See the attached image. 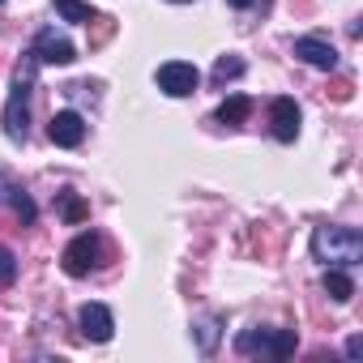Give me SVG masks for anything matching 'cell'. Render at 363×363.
Instances as JSON below:
<instances>
[{
    "label": "cell",
    "instance_id": "obj_1",
    "mask_svg": "<svg viewBox=\"0 0 363 363\" xmlns=\"http://www.w3.org/2000/svg\"><path fill=\"white\" fill-rule=\"evenodd\" d=\"M35 73H39V60L26 52V60H22V69H18V77H13V94H9V103H5V133H9V141H26V133H30V94H35Z\"/></svg>",
    "mask_w": 363,
    "mask_h": 363
},
{
    "label": "cell",
    "instance_id": "obj_2",
    "mask_svg": "<svg viewBox=\"0 0 363 363\" xmlns=\"http://www.w3.org/2000/svg\"><path fill=\"white\" fill-rule=\"evenodd\" d=\"M312 252L325 265H359L363 261V235L354 227H316Z\"/></svg>",
    "mask_w": 363,
    "mask_h": 363
},
{
    "label": "cell",
    "instance_id": "obj_3",
    "mask_svg": "<svg viewBox=\"0 0 363 363\" xmlns=\"http://www.w3.org/2000/svg\"><path fill=\"white\" fill-rule=\"evenodd\" d=\"M295 346H299L295 329H244L235 337V350L240 354H274V359H286Z\"/></svg>",
    "mask_w": 363,
    "mask_h": 363
},
{
    "label": "cell",
    "instance_id": "obj_4",
    "mask_svg": "<svg viewBox=\"0 0 363 363\" xmlns=\"http://www.w3.org/2000/svg\"><path fill=\"white\" fill-rule=\"evenodd\" d=\"M99 252H103V240L94 235V231H86V235H77L69 248H65V274H73V278H86L94 265H99Z\"/></svg>",
    "mask_w": 363,
    "mask_h": 363
},
{
    "label": "cell",
    "instance_id": "obj_5",
    "mask_svg": "<svg viewBox=\"0 0 363 363\" xmlns=\"http://www.w3.org/2000/svg\"><path fill=\"white\" fill-rule=\"evenodd\" d=\"M197 86H201V73H197L189 60H167V65L158 69V90L171 94V99H184V94H193Z\"/></svg>",
    "mask_w": 363,
    "mask_h": 363
},
{
    "label": "cell",
    "instance_id": "obj_6",
    "mask_svg": "<svg viewBox=\"0 0 363 363\" xmlns=\"http://www.w3.org/2000/svg\"><path fill=\"white\" fill-rule=\"evenodd\" d=\"M30 56H35L39 65H73V60H77L73 43H69V39H60L56 30H39V35H35Z\"/></svg>",
    "mask_w": 363,
    "mask_h": 363
},
{
    "label": "cell",
    "instance_id": "obj_7",
    "mask_svg": "<svg viewBox=\"0 0 363 363\" xmlns=\"http://www.w3.org/2000/svg\"><path fill=\"white\" fill-rule=\"evenodd\" d=\"M48 137H52L56 145H65V150H77V145L86 141V120H82L77 111H56L52 124H48Z\"/></svg>",
    "mask_w": 363,
    "mask_h": 363
},
{
    "label": "cell",
    "instance_id": "obj_8",
    "mask_svg": "<svg viewBox=\"0 0 363 363\" xmlns=\"http://www.w3.org/2000/svg\"><path fill=\"white\" fill-rule=\"evenodd\" d=\"M269 124H274V137L278 141H295L299 137V107H295V99H274L269 103Z\"/></svg>",
    "mask_w": 363,
    "mask_h": 363
},
{
    "label": "cell",
    "instance_id": "obj_9",
    "mask_svg": "<svg viewBox=\"0 0 363 363\" xmlns=\"http://www.w3.org/2000/svg\"><path fill=\"white\" fill-rule=\"evenodd\" d=\"M77 325H82V333H86L90 342H107V337H111V329H116V316H111L103 303H82Z\"/></svg>",
    "mask_w": 363,
    "mask_h": 363
},
{
    "label": "cell",
    "instance_id": "obj_10",
    "mask_svg": "<svg viewBox=\"0 0 363 363\" xmlns=\"http://www.w3.org/2000/svg\"><path fill=\"white\" fill-rule=\"evenodd\" d=\"M295 56L312 69H337V52L325 39H295Z\"/></svg>",
    "mask_w": 363,
    "mask_h": 363
},
{
    "label": "cell",
    "instance_id": "obj_11",
    "mask_svg": "<svg viewBox=\"0 0 363 363\" xmlns=\"http://www.w3.org/2000/svg\"><path fill=\"white\" fill-rule=\"evenodd\" d=\"M248 111H252V99H248V94H231V99L218 107V124H244Z\"/></svg>",
    "mask_w": 363,
    "mask_h": 363
},
{
    "label": "cell",
    "instance_id": "obj_12",
    "mask_svg": "<svg viewBox=\"0 0 363 363\" xmlns=\"http://www.w3.org/2000/svg\"><path fill=\"white\" fill-rule=\"evenodd\" d=\"M325 291H329L333 303H346V299L354 295V282L342 274V265H329V274H325Z\"/></svg>",
    "mask_w": 363,
    "mask_h": 363
},
{
    "label": "cell",
    "instance_id": "obj_13",
    "mask_svg": "<svg viewBox=\"0 0 363 363\" xmlns=\"http://www.w3.org/2000/svg\"><path fill=\"white\" fill-rule=\"evenodd\" d=\"M52 5H56V13H60L65 22H77V26L94 22V9L86 5V0H52Z\"/></svg>",
    "mask_w": 363,
    "mask_h": 363
},
{
    "label": "cell",
    "instance_id": "obj_14",
    "mask_svg": "<svg viewBox=\"0 0 363 363\" xmlns=\"http://www.w3.org/2000/svg\"><path fill=\"white\" fill-rule=\"evenodd\" d=\"M9 193H0V201L9 197V206H13V214L22 218V223H35V201L26 197V189H18V184H5Z\"/></svg>",
    "mask_w": 363,
    "mask_h": 363
},
{
    "label": "cell",
    "instance_id": "obj_15",
    "mask_svg": "<svg viewBox=\"0 0 363 363\" xmlns=\"http://www.w3.org/2000/svg\"><path fill=\"white\" fill-rule=\"evenodd\" d=\"M60 214H65L69 223H82V218H86L90 210L82 206V197H73V193H60Z\"/></svg>",
    "mask_w": 363,
    "mask_h": 363
},
{
    "label": "cell",
    "instance_id": "obj_16",
    "mask_svg": "<svg viewBox=\"0 0 363 363\" xmlns=\"http://www.w3.org/2000/svg\"><path fill=\"white\" fill-rule=\"evenodd\" d=\"M244 73V60H235V56H223L218 65H214V77L218 82H227V77H240Z\"/></svg>",
    "mask_w": 363,
    "mask_h": 363
},
{
    "label": "cell",
    "instance_id": "obj_17",
    "mask_svg": "<svg viewBox=\"0 0 363 363\" xmlns=\"http://www.w3.org/2000/svg\"><path fill=\"white\" fill-rule=\"evenodd\" d=\"M13 278H18V261H13L9 248H0V286H9Z\"/></svg>",
    "mask_w": 363,
    "mask_h": 363
},
{
    "label": "cell",
    "instance_id": "obj_18",
    "mask_svg": "<svg viewBox=\"0 0 363 363\" xmlns=\"http://www.w3.org/2000/svg\"><path fill=\"white\" fill-rule=\"evenodd\" d=\"M346 354L359 359V354H363V337H350V342H346Z\"/></svg>",
    "mask_w": 363,
    "mask_h": 363
},
{
    "label": "cell",
    "instance_id": "obj_19",
    "mask_svg": "<svg viewBox=\"0 0 363 363\" xmlns=\"http://www.w3.org/2000/svg\"><path fill=\"white\" fill-rule=\"evenodd\" d=\"M231 9H248V5H257V0H227Z\"/></svg>",
    "mask_w": 363,
    "mask_h": 363
},
{
    "label": "cell",
    "instance_id": "obj_20",
    "mask_svg": "<svg viewBox=\"0 0 363 363\" xmlns=\"http://www.w3.org/2000/svg\"><path fill=\"white\" fill-rule=\"evenodd\" d=\"M175 5H189V0H175Z\"/></svg>",
    "mask_w": 363,
    "mask_h": 363
},
{
    "label": "cell",
    "instance_id": "obj_21",
    "mask_svg": "<svg viewBox=\"0 0 363 363\" xmlns=\"http://www.w3.org/2000/svg\"><path fill=\"white\" fill-rule=\"evenodd\" d=\"M0 5H5V0H0Z\"/></svg>",
    "mask_w": 363,
    "mask_h": 363
}]
</instances>
